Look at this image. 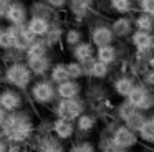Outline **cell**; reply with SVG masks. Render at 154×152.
<instances>
[{"instance_id": "83f0119b", "label": "cell", "mask_w": 154, "mask_h": 152, "mask_svg": "<svg viewBox=\"0 0 154 152\" xmlns=\"http://www.w3.org/2000/svg\"><path fill=\"white\" fill-rule=\"evenodd\" d=\"M136 111H137V109L134 108V106L131 104V102L128 101V99H126V101H123L119 106H118V116H119V119H121L123 122L126 121V119H129Z\"/></svg>"}, {"instance_id": "d4e9b609", "label": "cell", "mask_w": 154, "mask_h": 152, "mask_svg": "<svg viewBox=\"0 0 154 152\" xmlns=\"http://www.w3.org/2000/svg\"><path fill=\"white\" fill-rule=\"evenodd\" d=\"M134 26L137 30H143V32H151L154 28V22H152V17L147 15V13H141V15L136 17L134 20Z\"/></svg>"}, {"instance_id": "8d00e7d4", "label": "cell", "mask_w": 154, "mask_h": 152, "mask_svg": "<svg viewBox=\"0 0 154 152\" xmlns=\"http://www.w3.org/2000/svg\"><path fill=\"white\" fill-rule=\"evenodd\" d=\"M47 3L53 8H61V7L66 3V0H47Z\"/></svg>"}, {"instance_id": "44dd1931", "label": "cell", "mask_w": 154, "mask_h": 152, "mask_svg": "<svg viewBox=\"0 0 154 152\" xmlns=\"http://www.w3.org/2000/svg\"><path fill=\"white\" fill-rule=\"evenodd\" d=\"M50 79L55 83V84H61V83L71 79L70 78V73H68V69H66V65H65V63H57V65L51 66Z\"/></svg>"}, {"instance_id": "e0dca14e", "label": "cell", "mask_w": 154, "mask_h": 152, "mask_svg": "<svg viewBox=\"0 0 154 152\" xmlns=\"http://www.w3.org/2000/svg\"><path fill=\"white\" fill-rule=\"evenodd\" d=\"M50 22H48L45 17H40V15H33L27 23V28L30 30V33L33 36H45L50 30Z\"/></svg>"}, {"instance_id": "5bb4252c", "label": "cell", "mask_w": 154, "mask_h": 152, "mask_svg": "<svg viewBox=\"0 0 154 152\" xmlns=\"http://www.w3.org/2000/svg\"><path fill=\"white\" fill-rule=\"evenodd\" d=\"M85 71H86V76H91L94 79H104L109 74V65L93 58L91 61H88L85 65Z\"/></svg>"}, {"instance_id": "ac0fdd59", "label": "cell", "mask_w": 154, "mask_h": 152, "mask_svg": "<svg viewBox=\"0 0 154 152\" xmlns=\"http://www.w3.org/2000/svg\"><path fill=\"white\" fill-rule=\"evenodd\" d=\"M134 79L131 78V76H121V78H118L116 81H114L113 84V91L116 96H119V98L126 99L128 96H129L131 89L134 88Z\"/></svg>"}, {"instance_id": "ab89813d", "label": "cell", "mask_w": 154, "mask_h": 152, "mask_svg": "<svg viewBox=\"0 0 154 152\" xmlns=\"http://www.w3.org/2000/svg\"><path fill=\"white\" fill-rule=\"evenodd\" d=\"M126 152H137V150H134V149H131V150H126Z\"/></svg>"}, {"instance_id": "7a4b0ae2", "label": "cell", "mask_w": 154, "mask_h": 152, "mask_svg": "<svg viewBox=\"0 0 154 152\" xmlns=\"http://www.w3.org/2000/svg\"><path fill=\"white\" fill-rule=\"evenodd\" d=\"M4 81L7 84L14 86L18 91H25L32 86V79H33V73L28 68L27 63L23 61H15V63H8L4 69L2 74Z\"/></svg>"}, {"instance_id": "836d02e7", "label": "cell", "mask_w": 154, "mask_h": 152, "mask_svg": "<svg viewBox=\"0 0 154 152\" xmlns=\"http://www.w3.org/2000/svg\"><path fill=\"white\" fill-rule=\"evenodd\" d=\"M141 8L144 13L154 17V0H141Z\"/></svg>"}, {"instance_id": "d590c367", "label": "cell", "mask_w": 154, "mask_h": 152, "mask_svg": "<svg viewBox=\"0 0 154 152\" xmlns=\"http://www.w3.org/2000/svg\"><path fill=\"white\" fill-rule=\"evenodd\" d=\"M8 5H10V0H0V18L5 17V13L8 10Z\"/></svg>"}, {"instance_id": "8992f818", "label": "cell", "mask_w": 154, "mask_h": 152, "mask_svg": "<svg viewBox=\"0 0 154 152\" xmlns=\"http://www.w3.org/2000/svg\"><path fill=\"white\" fill-rule=\"evenodd\" d=\"M85 112V101L80 98L71 99H60L55 106V114L57 117H63L68 121H75Z\"/></svg>"}, {"instance_id": "277c9868", "label": "cell", "mask_w": 154, "mask_h": 152, "mask_svg": "<svg viewBox=\"0 0 154 152\" xmlns=\"http://www.w3.org/2000/svg\"><path fill=\"white\" fill-rule=\"evenodd\" d=\"M111 141H113V145H114V150L116 152H126L137 145L139 135H137V132H134L133 129L128 127V126H119V127H116L113 131Z\"/></svg>"}, {"instance_id": "74e56055", "label": "cell", "mask_w": 154, "mask_h": 152, "mask_svg": "<svg viewBox=\"0 0 154 152\" xmlns=\"http://www.w3.org/2000/svg\"><path fill=\"white\" fill-rule=\"evenodd\" d=\"M0 152H8V141L4 135H0Z\"/></svg>"}, {"instance_id": "1f68e13d", "label": "cell", "mask_w": 154, "mask_h": 152, "mask_svg": "<svg viewBox=\"0 0 154 152\" xmlns=\"http://www.w3.org/2000/svg\"><path fill=\"white\" fill-rule=\"evenodd\" d=\"M14 48V36L10 28H4L2 38H0V50H12Z\"/></svg>"}, {"instance_id": "9a60e30c", "label": "cell", "mask_w": 154, "mask_h": 152, "mask_svg": "<svg viewBox=\"0 0 154 152\" xmlns=\"http://www.w3.org/2000/svg\"><path fill=\"white\" fill-rule=\"evenodd\" d=\"M71 55H73V59H76V61L86 65L88 61H91V59L94 58L96 51L93 50V43L81 41V43H78L76 46H73V51H71Z\"/></svg>"}, {"instance_id": "f1b7e54d", "label": "cell", "mask_w": 154, "mask_h": 152, "mask_svg": "<svg viewBox=\"0 0 154 152\" xmlns=\"http://www.w3.org/2000/svg\"><path fill=\"white\" fill-rule=\"evenodd\" d=\"M68 152H96V147L90 141H80V142H75L68 149Z\"/></svg>"}, {"instance_id": "f35d334b", "label": "cell", "mask_w": 154, "mask_h": 152, "mask_svg": "<svg viewBox=\"0 0 154 152\" xmlns=\"http://www.w3.org/2000/svg\"><path fill=\"white\" fill-rule=\"evenodd\" d=\"M2 33H4V28H0V38H2Z\"/></svg>"}, {"instance_id": "3957f363", "label": "cell", "mask_w": 154, "mask_h": 152, "mask_svg": "<svg viewBox=\"0 0 154 152\" xmlns=\"http://www.w3.org/2000/svg\"><path fill=\"white\" fill-rule=\"evenodd\" d=\"M57 86L51 79H38L30 86V98L33 102L40 106H47L55 101L57 98Z\"/></svg>"}, {"instance_id": "52a82bcc", "label": "cell", "mask_w": 154, "mask_h": 152, "mask_svg": "<svg viewBox=\"0 0 154 152\" xmlns=\"http://www.w3.org/2000/svg\"><path fill=\"white\" fill-rule=\"evenodd\" d=\"M8 28L14 36V48L18 51H27L30 45L35 41V36L30 33L27 25H10Z\"/></svg>"}, {"instance_id": "60d3db41", "label": "cell", "mask_w": 154, "mask_h": 152, "mask_svg": "<svg viewBox=\"0 0 154 152\" xmlns=\"http://www.w3.org/2000/svg\"><path fill=\"white\" fill-rule=\"evenodd\" d=\"M0 65H2V63H0Z\"/></svg>"}, {"instance_id": "cb8c5ba5", "label": "cell", "mask_w": 154, "mask_h": 152, "mask_svg": "<svg viewBox=\"0 0 154 152\" xmlns=\"http://www.w3.org/2000/svg\"><path fill=\"white\" fill-rule=\"evenodd\" d=\"M114 36H126L131 32V22L128 18H118L116 22L111 25Z\"/></svg>"}, {"instance_id": "4316f807", "label": "cell", "mask_w": 154, "mask_h": 152, "mask_svg": "<svg viewBox=\"0 0 154 152\" xmlns=\"http://www.w3.org/2000/svg\"><path fill=\"white\" fill-rule=\"evenodd\" d=\"M93 0H71V12L76 17H83L91 8Z\"/></svg>"}, {"instance_id": "7402d4cb", "label": "cell", "mask_w": 154, "mask_h": 152, "mask_svg": "<svg viewBox=\"0 0 154 152\" xmlns=\"http://www.w3.org/2000/svg\"><path fill=\"white\" fill-rule=\"evenodd\" d=\"M94 127H96V117H94L93 114H90V112H83V114L76 119V129L80 132H83V134L91 132Z\"/></svg>"}, {"instance_id": "603a6c76", "label": "cell", "mask_w": 154, "mask_h": 152, "mask_svg": "<svg viewBox=\"0 0 154 152\" xmlns=\"http://www.w3.org/2000/svg\"><path fill=\"white\" fill-rule=\"evenodd\" d=\"M66 65V69L70 73V78L71 79H81L83 76H86V71H85V65L76 59H71V61L65 63Z\"/></svg>"}, {"instance_id": "9c48e42d", "label": "cell", "mask_w": 154, "mask_h": 152, "mask_svg": "<svg viewBox=\"0 0 154 152\" xmlns=\"http://www.w3.org/2000/svg\"><path fill=\"white\" fill-rule=\"evenodd\" d=\"M27 65L28 68L32 69V73H33L35 76H42V78H45V74H47L48 71L51 69V58L50 55H38V56H27Z\"/></svg>"}, {"instance_id": "6da1fadb", "label": "cell", "mask_w": 154, "mask_h": 152, "mask_svg": "<svg viewBox=\"0 0 154 152\" xmlns=\"http://www.w3.org/2000/svg\"><path fill=\"white\" fill-rule=\"evenodd\" d=\"M2 132L0 135H4L10 144H25L27 141H30V137L35 132V124L32 116L27 111H14L8 112L5 117L4 124H2Z\"/></svg>"}, {"instance_id": "4fadbf2b", "label": "cell", "mask_w": 154, "mask_h": 152, "mask_svg": "<svg viewBox=\"0 0 154 152\" xmlns=\"http://www.w3.org/2000/svg\"><path fill=\"white\" fill-rule=\"evenodd\" d=\"M5 18L12 25H25V22H27V8H25V5L20 2L10 3L7 13H5Z\"/></svg>"}, {"instance_id": "d6986e66", "label": "cell", "mask_w": 154, "mask_h": 152, "mask_svg": "<svg viewBox=\"0 0 154 152\" xmlns=\"http://www.w3.org/2000/svg\"><path fill=\"white\" fill-rule=\"evenodd\" d=\"M96 59L106 63V65L114 63L118 59V50H116V46H113V45L98 46V50H96Z\"/></svg>"}, {"instance_id": "30bf717a", "label": "cell", "mask_w": 154, "mask_h": 152, "mask_svg": "<svg viewBox=\"0 0 154 152\" xmlns=\"http://www.w3.org/2000/svg\"><path fill=\"white\" fill-rule=\"evenodd\" d=\"M75 124L73 121H68L63 117H57L51 122V134L58 139V141H70L75 135Z\"/></svg>"}, {"instance_id": "7c38bea8", "label": "cell", "mask_w": 154, "mask_h": 152, "mask_svg": "<svg viewBox=\"0 0 154 152\" xmlns=\"http://www.w3.org/2000/svg\"><path fill=\"white\" fill-rule=\"evenodd\" d=\"M83 86L80 79H68V81L57 84V94L60 99H71V98H80Z\"/></svg>"}, {"instance_id": "4dcf8cb0", "label": "cell", "mask_w": 154, "mask_h": 152, "mask_svg": "<svg viewBox=\"0 0 154 152\" xmlns=\"http://www.w3.org/2000/svg\"><path fill=\"white\" fill-rule=\"evenodd\" d=\"M65 43H66L68 46H76L78 43H81V32L80 30H68L66 35H65Z\"/></svg>"}, {"instance_id": "8fae6325", "label": "cell", "mask_w": 154, "mask_h": 152, "mask_svg": "<svg viewBox=\"0 0 154 152\" xmlns=\"http://www.w3.org/2000/svg\"><path fill=\"white\" fill-rule=\"evenodd\" d=\"M131 43L139 53H149L154 48V36L151 32H143V30H136L131 36Z\"/></svg>"}, {"instance_id": "5b68a950", "label": "cell", "mask_w": 154, "mask_h": 152, "mask_svg": "<svg viewBox=\"0 0 154 152\" xmlns=\"http://www.w3.org/2000/svg\"><path fill=\"white\" fill-rule=\"evenodd\" d=\"M128 101L137 109V111H149V109L154 108V94L152 91H149L146 84H134V88L131 89L129 96H128Z\"/></svg>"}, {"instance_id": "f546056e", "label": "cell", "mask_w": 154, "mask_h": 152, "mask_svg": "<svg viewBox=\"0 0 154 152\" xmlns=\"http://www.w3.org/2000/svg\"><path fill=\"white\" fill-rule=\"evenodd\" d=\"M60 40H61V30L57 28V26H50L48 33L45 35V43H47L48 46H53V45H57Z\"/></svg>"}, {"instance_id": "2e32d148", "label": "cell", "mask_w": 154, "mask_h": 152, "mask_svg": "<svg viewBox=\"0 0 154 152\" xmlns=\"http://www.w3.org/2000/svg\"><path fill=\"white\" fill-rule=\"evenodd\" d=\"M114 40V33L109 26H96L91 32V43L94 46H104L111 45Z\"/></svg>"}, {"instance_id": "d6a6232c", "label": "cell", "mask_w": 154, "mask_h": 152, "mask_svg": "<svg viewBox=\"0 0 154 152\" xmlns=\"http://www.w3.org/2000/svg\"><path fill=\"white\" fill-rule=\"evenodd\" d=\"M111 7L118 13H128L133 7V2L131 0H111Z\"/></svg>"}, {"instance_id": "484cf974", "label": "cell", "mask_w": 154, "mask_h": 152, "mask_svg": "<svg viewBox=\"0 0 154 152\" xmlns=\"http://www.w3.org/2000/svg\"><path fill=\"white\" fill-rule=\"evenodd\" d=\"M144 121H146V117H144L143 111H136L129 119H126V121H124V126H128L129 129H133L134 132H139V129L143 127Z\"/></svg>"}, {"instance_id": "ba28073f", "label": "cell", "mask_w": 154, "mask_h": 152, "mask_svg": "<svg viewBox=\"0 0 154 152\" xmlns=\"http://www.w3.org/2000/svg\"><path fill=\"white\" fill-rule=\"evenodd\" d=\"M0 106L5 109L7 112H14L22 109L23 106V98L18 91L12 88H5L0 91Z\"/></svg>"}, {"instance_id": "ffe728a7", "label": "cell", "mask_w": 154, "mask_h": 152, "mask_svg": "<svg viewBox=\"0 0 154 152\" xmlns=\"http://www.w3.org/2000/svg\"><path fill=\"white\" fill-rule=\"evenodd\" d=\"M139 139L146 144H154V114H151L149 117H146L143 127L137 132Z\"/></svg>"}, {"instance_id": "e575fe53", "label": "cell", "mask_w": 154, "mask_h": 152, "mask_svg": "<svg viewBox=\"0 0 154 152\" xmlns=\"http://www.w3.org/2000/svg\"><path fill=\"white\" fill-rule=\"evenodd\" d=\"M143 83L146 86H154V68L143 74Z\"/></svg>"}]
</instances>
